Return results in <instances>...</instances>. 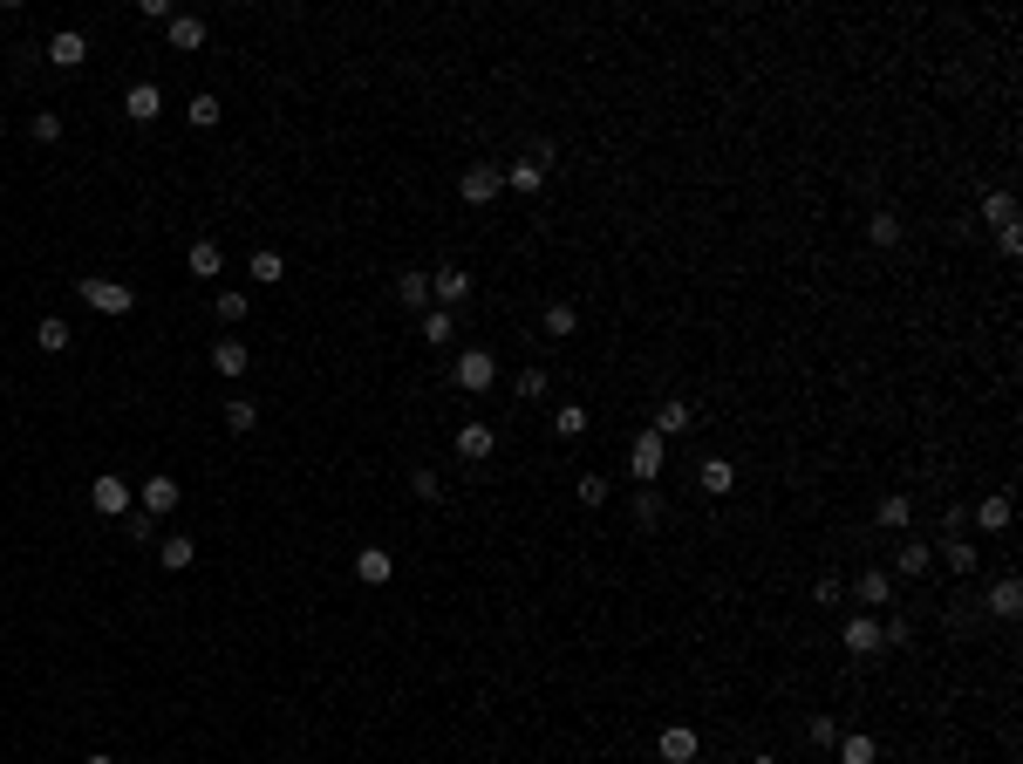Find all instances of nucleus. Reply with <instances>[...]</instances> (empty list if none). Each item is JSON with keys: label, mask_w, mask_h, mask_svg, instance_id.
Segmentation results:
<instances>
[{"label": "nucleus", "mask_w": 1023, "mask_h": 764, "mask_svg": "<svg viewBox=\"0 0 1023 764\" xmlns=\"http://www.w3.org/2000/svg\"><path fill=\"white\" fill-rule=\"evenodd\" d=\"M996 246H1003V253L1017 260V253H1023V226H1003V232H996Z\"/></svg>", "instance_id": "nucleus-47"}, {"label": "nucleus", "mask_w": 1023, "mask_h": 764, "mask_svg": "<svg viewBox=\"0 0 1023 764\" xmlns=\"http://www.w3.org/2000/svg\"><path fill=\"white\" fill-rule=\"evenodd\" d=\"M867 239H873V246H901V219H894V212H873Z\"/></svg>", "instance_id": "nucleus-36"}, {"label": "nucleus", "mask_w": 1023, "mask_h": 764, "mask_svg": "<svg viewBox=\"0 0 1023 764\" xmlns=\"http://www.w3.org/2000/svg\"><path fill=\"white\" fill-rule=\"evenodd\" d=\"M553 437H567V444H580V437H587V410H580V403H567V410L553 417Z\"/></svg>", "instance_id": "nucleus-34"}, {"label": "nucleus", "mask_w": 1023, "mask_h": 764, "mask_svg": "<svg viewBox=\"0 0 1023 764\" xmlns=\"http://www.w3.org/2000/svg\"><path fill=\"white\" fill-rule=\"evenodd\" d=\"M492 451H498V437H492V423H478V417H471V423H464V430H457V458H471V464H485V458H492Z\"/></svg>", "instance_id": "nucleus-13"}, {"label": "nucleus", "mask_w": 1023, "mask_h": 764, "mask_svg": "<svg viewBox=\"0 0 1023 764\" xmlns=\"http://www.w3.org/2000/svg\"><path fill=\"white\" fill-rule=\"evenodd\" d=\"M505 185L526 191V198H539V191H546V164H539V157H519V164L505 171Z\"/></svg>", "instance_id": "nucleus-22"}, {"label": "nucleus", "mask_w": 1023, "mask_h": 764, "mask_svg": "<svg viewBox=\"0 0 1023 764\" xmlns=\"http://www.w3.org/2000/svg\"><path fill=\"white\" fill-rule=\"evenodd\" d=\"M928 560H935V546H928V539H908V546L894 553V573H908V580H914V573H928Z\"/></svg>", "instance_id": "nucleus-27"}, {"label": "nucleus", "mask_w": 1023, "mask_h": 764, "mask_svg": "<svg viewBox=\"0 0 1023 764\" xmlns=\"http://www.w3.org/2000/svg\"><path fill=\"white\" fill-rule=\"evenodd\" d=\"M0 137H7V123H0Z\"/></svg>", "instance_id": "nucleus-50"}, {"label": "nucleus", "mask_w": 1023, "mask_h": 764, "mask_svg": "<svg viewBox=\"0 0 1023 764\" xmlns=\"http://www.w3.org/2000/svg\"><path fill=\"white\" fill-rule=\"evenodd\" d=\"M157 560H164V573H185L191 560H198V539H185V533H171L164 546H157Z\"/></svg>", "instance_id": "nucleus-23"}, {"label": "nucleus", "mask_w": 1023, "mask_h": 764, "mask_svg": "<svg viewBox=\"0 0 1023 764\" xmlns=\"http://www.w3.org/2000/svg\"><path fill=\"white\" fill-rule=\"evenodd\" d=\"M123 533L137 539V546H151V539H157V519H151V512H130V519H123Z\"/></svg>", "instance_id": "nucleus-43"}, {"label": "nucleus", "mask_w": 1023, "mask_h": 764, "mask_svg": "<svg viewBox=\"0 0 1023 764\" xmlns=\"http://www.w3.org/2000/svg\"><path fill=\"white\" fill-rule=\"evenodd\" d=\"M696 478H703V492H710V498H723V492H730V485H737V471H730V464H723V458H710V464H703V471H696Z\"/></svg>", "instance_id": "nucleus-33"}, {"label": "nucleus", "mask_w": 1023, "mask_h": 764, "mask_svg": "<svg viewBox=\"0 0 1023 764\" xmlns=\"http://www.w3.org/2000/svg\"><path fill=\"white\" fill-rule=\"evenodd\" d=\"M839 642H846V655H880L887 642H880V621L873 614H853L846 628H839Z\"/></svg>", "instance_id": "nucleus-10"}, {"label": "nucleus", "mask_w": 1023, "mask_h": 764, "mask_svg": "<svg viewBox=\"0 0 1023 764\" xmlns=\"http://www.w3.org/2000/svg\"><path fill=\"white\" fill-rule=\"evenodd\" d=\"M498 191H505V171H498V164H471V171L457 178V198H464V205H492Z\"/></svg>", "instance_id": "nucleus-6"}, {"label": "nucleus", "mask_w": 1023, "mask_h": 764, "mask_svg": "<svg viewBox=\"0 0 1023 764\" xmlns=\"http://www.w3.org/2000/svg\"><path fill=\"white\" fill-rule=\"evenodd\" d=\"M212 314H219V321H246V294H239V287H219Z\"/></svg>", "instance_id": "nucleus-41"}, {"label": "nucleus", "mask_w": 1023, "mask_h": 764, "mask_svg": "<svg viewBox=\"0 0 1023 764\" xmlns=\"http://www.w3.org/2000/svg\"><path fill=\"white\" fill-rule=\"evenodd\" d=\"M512 396H519V403H539V396H546V369H519V376H512Z\"/></svg>", "instance_id": "nucleus-37"}, {"label": "nucleus", "mask_w": 1023, "mask_h": 764, "mask_svg": "<svg viewBox=\"0 0 1023 764\" xmlns=\"http://www.w3.org/2000/svg\"><path fill=\"white\" fill-rule=\"evenodd\" d=\"M635 519H642V526H655V519H662V492H655V485H642V492H635Z\"/></svg>", "instance_id": "nucleus-42"}, {"label": "nucleus", "mask_w": 1023, "mask_h": 764, "mask_svg": "<svg viewBox=\"0 0 1023 764\" xmlns=\"http://www.w3.org/2000/svg\"><path fill=\"white\" fill-rule=\"evenodd\" d=\"M662 464H669V444H662L655 430H642V437L628 444V471H635V485H655V478H662Z\"/></svg>", "instance_id": "nucleus-5"}, {"label": "nucleus", "mask_w": 1023, "mask_h": 764, "mask_svg": "<svg viewBox=\"0 0 1023 764\" xmlns=\"http://www.w3.org/2000/svg\"><path fill=\"white\" fill-rule=\"evenodd\" d=\"M942 560H948V573H976V546L969 539H942Z\"/></svg>", "instance_id": "nucleus-35"}, {"label": "nucleus", "mask_w": 1023, "mask_h": 764, "mask_svg": "<svg viewBox=\"0 0 1023 764\" xmlns=\"http://www.w3.org/2000/svg\"><path fill=\"white\" fill-rule=\"evenodd\" d=\"M751 764H778V758H771V751H764V758H751Z\"/></svg>", "instance_id": "nucleus-49"}, {"label": "nucleus", "mask_w": 1023, "mask_h": 764, "mask_svg": "<svg viewBox=\"0 0 1023 764\" xmlns=\"http://www.w3.org/2000/svg\"><path fill=\"white\" fill-rule=\"evenodd\" d=\"M976 533H1010V519H1017V505H1010V492H983L976 498Z\"/></svg>", "instance_id": "nucleus-8"}, {"label": "nucleus", "mask_w": 1023, "mask_h": 764, "mask_svg": "<svg viewBox=\"0 0 1023 764\" xmlns=\"http://www.w3.org/2000/svg\"><path fill=\"white\" fill-rule=\"evenodd\" d=\"M164 41H171L178 55H198V48H205V21H198V14H171V21H164Z\"/></svg>", "instance_id": "nucleus-12"}, {"label": "nucleus", "mask_w": 1023, "mask_h": 764, "mask_svg": "<svg viewBox=\"0 0 1023 764\" xmlns=\"http://www.w3.org/2000/svg\"><path fill=\"white\" fill-rule=\"evenodd\" d=\"M246 362H253V355H246V342H232V335H219V342H212V369H219V376H246Z\"/></svg>", "instance_id": "nucleus-18"}, {"label": "nucleus", "mask_w": 1023, "mask_h": 764, "mask_svg": "<svg viewBox=\"0 0 1023 764\" xmlns=\"http://www.w3.org/2000/svg\"><path fill=\"white\" fill-rule=\"evenodd\" d=\"M908 519H914V498L908 492H887L880 505H873V526H887V533H901Z\"/></svg>", "instance_id": "nucleus-19"}, {"label": "nucleus", "mask_w": 1023, "mask_h": 764, "mask_svg": "<svg viewBox=\"0 0 1023 764\" xmlns=\"http://www.w3.org/2000/svg\"><path fill=\"white\" fill-rule=\"evenodd\" d=\"M417 335H423L430 348H451V342H457V314H451V307H423Z\"/></svg>", "instance_id": "nucleus-15"}, {"label": "nucleus", "mask_w": 1023, "mask_h": 764, "mask_svg": "<svg viewBox=\"0 0 1023 764\" xmlns=\"http://www.w3.org/2000/svg\"><path fill=\"white\" fill-rule=\"evenodd\" d=\"M451 382H457V389H464V396H485V389H492V382H498V362H492V348H464V355H457V362H451Z\"/></svg>", "instance_id": "nucleus-2"}, {"label": "nucleus", "mask_w": 1023, "mask_h": 764, "mask_svg": "<svg viewBox=\"0 0 1023 764\" xmlns=\"http://www.w3.org/2000/svg\"><path fill=\"white\" fill-rule=\"evenodd\" d=\"M539 328H546L553 342H567V335H580V314H573L567 301H553V307H546V321H539Z\"/></svg>", "instance_id": "nucleus-30"}, {"label": "nucleus", "mask_w": 1023, "mask_h": 764, "mask_svg": "<svg viewBox=\"0 0 1023 764\" xmlns=\"http://www.w3.org/2000/svg\"><path fill=\"white\" fill-rule=\"evenodd\" d=\"M89 505H96L103 519H130V512H137V485H130V478H116V471H103V478L89 485Z\"/></svg>", "instance_id": "nucleus-3"}, {"label": "nucleus", "mask_w": 1023, "mask_h": 764, "mask_svg": "<svg viewBox=\"0 0 1023 764\" xmlns=\"http://www.w3.org/2000/svg\"><path fill=\"white\" fill-rule=\"evenodd\" d=\"M35 348H41V355H62V348H69V321H62V314L35 321Z\"/></svg>", "instance_id": "nucleus-26"}, {"label": "nucleus", "mask_w": 1023, "mask_h": 764, "mask_svg": "<svg viewBox=\"0 0 1023 764\" xmlns=\"http://www.w3.org/2000/svg\"><path fill=\"white\" fill-rule=\"evenodd\" d=\"M28 130H35L41 144H62V116H55V110H41L35 123H28Z\"/></svg>", "instance_id": "nucleus-44"}, {"label": "nucleus", "mask_w": 1023, "mask_h": 764, "mask_svg": "<svg viewBox=\"0 0 1023 764\" xmlns=\"http://www.w3.org/2000/svg\"><path fill=\"white\" fill-rule=\"evenodd\" d=\"M355 580H362V587H389V580H396V553H389V546H362V553H355Z\"/></svg>", "instance_id": "nucleus-9"}, {"label": "nucleus", "mask_w": 1023, "mask_h": 764, "mask_svg": "<svg viewBox=\"0 0 1023 764\" xmlns=\"http://www.w3.org/2000/svg\"><path fill=\"white\" fill-rule=\"evenodd\" d=\"M396 301H403V307H430V273H423V267L396 273Z\"/></svg>", "instance_id": "nucleus-24"}, {"label": "nucleus", "mask_w": 1023, "mask_h": 764, "mask_svg": "<svg viewBox=\"0 0 1023 764\" xmlns=\"http://www.w3.org/2000/svg\"><path fill=\"white\" fill-rule=\"evenodd\" d=\"M696 751H703V737H696V730H689V724H669V730H655V758H662V764H689V758H696Z\"/></svg>", "instance_id": "nucleus-7"}, {"label": "nucleus", "mask_w": 1023, "mask_h": 764, "mask_svg": "<svg viewBox=\"0 0 1023 764\" xmlns=\"http://www.w3.org/2000/svg\"><path fill=\"white\" fill-rule=\"evenodd\" d=\"M76 294H82L89 307H96V314H110V321H123V314L137 307V294H130L123 280H103V273H82V280H76Z\"/></svg>", "instance_id": "nucleus-1"}, {"label": "nucleus", "mask_w": 1023, "mask_h": 764, "mask_svg": "<svg viewBox=\"0 0 1023 764\" xmlns=\"http://www.w3.org/2000/svg\"><path fill=\"white\" fill-rule=\"evenodd\" d=\"M253 423H260V403H253V396H232V403H226V430H232V437H246Z\"/></svg>", "instance_id": "nucleus-31"}, {"label": "nucleus", "mask_w": 1023, "mask_h": 764, "mask_svg": "<svg viewBox=\"0 0 1023 764\" xmlns=\"http://www.w3.org/2000/svg\"><path fill=\"white\" fill-rule=\"evenodd\" d=\"M185 267L198 273V280H219V273H226V246H219V239H191Z\"/></svg>", "instance_id": "nucleus-14"}, {"label": "nucleus", "mask_w": 1023, "mask_h": 764, "mask_svg": "<svg viewBox=\"0 0 1023 764\" xmlns=\"http://www.w3.org/2000/svg\"><path fill=\"white\" fill-rule=\"evenodd\" d=\"M430 294H437V307H457L464 294H471V273H464V267H437V273H430Z\"/></svg>", "instance_id": "nucleus-16"}, {"label": "nucleus", "mask_w": 1023, "mask_h": 764, "mask_svg": "<svg viewBox=\"0 0 1023 764\" xmlns=\"http://www.w3.org/2000/svg\"><path fill=\"white\" fill-rule=\"evenodd\" d=\"M191 123H198V130H212V123H219V96H212V89H198V96H191Z\"/></svg>", "instance_id": "nucleus-38"}, {"label": "nucleus", "mask_w": 1023, "mask_h": 764, "mask_svg": "<svg viewBox=\"0 0 1023 764\" xmlns=\"http://www.w3.org/2000/svg\"><path fill=\"white\" fill-rule=\"evenodd\" d=\"M983 219H989L996 232L1017 226V198H1010V191H983Z\"/></svg>", "instance_id": "nucleus-29"}, {"label": "nucleus", "mask_w": 1023, "mask_h": 764, "mask_svg": "<svg viewBox=\"0 0 1023 764\" xmlns=\"http://www.w3.org/2000/svg\"><path fill=\"white\" fill-rule=\"evenodd\" d=\"M178 498H185V485H178L171 471H157V478H144V485H137V512H151V519H171V512H178Z\"/></svg>", "instance_id": "nucleus-4"}, {"label": "nucleus", "mask_w": 1023, "mask_h": 764, "mask_svg": "<svg viewBox=\"0 0 1023 764\" xmlns=\"http://www.w3.org/2000/svg\"><path fill=\"white\" fill-rule=\"evenodd\" d=\"M573 498H580L587 512H594V505H607V478H601V471H587V478L573 485Z\"/></svg>", "instance_id": "nucleus-39"}, {"label": "nucleus", "mask_w": 1023, "mask_h": 764, "mask_svg": "<svg viewBox=\"0 0 1023 764\" xmlns=\"http://www.w3.org/2000/svg\"><path fill=\"white\" fill-rule=\"evenodd\" d=\"M123 116H130V123H157V116H164V89H157V82H130Z\"/></svg>", "instance_id": "nucleus-11"}, {"label": "nucleus", "mask_w": 1023, "mask_h": 764, "mask_svg": "<svg viewBox=\"0 0 1023 764\" xmlns=\"http://www.w3.org/2000/svg\"><path fill=\"white\" fill-rule=\"evenodd\" d=\"M82 764H116V758H110V751H96V758H82Z\"/></svg>", "instance_id": "nucleus-48"}, {"label": "nucleus", "mask_w": 1023, "mask_h": 764, "mask_svg": "<svg viewBox=\"0 0 1023 764\" xmlns=\"http://www.w3.org/2000/svg\"><path fill=\"white\" fill-rule=\"evenodd\" d=\"M853 594H860L867 608H887V601H894V580H887V573H880V567H867V573H860V587H853Z\"/></svg>", "instance_id": "nucleus-25"}, {"label": "nucleus", "mask_w": 1023, "mask_h": 764, "mask_svg": "<svg viewBox=\"0 0 1023 764\" xmlns=\"http://www.w3.org/2000/svg\"><path fill=\"white\" fill-rule=\"evenodd\" d=\"M989 614H996V621H1017V614H1023V587L1010 580V573L989 587Z\"/></svg>", "instance_id": "nucleus-20"}, {"label": "nucleus", "mask_w": 1023, "mask_h": 764, "mask_svg": "<svg viewBox=\"0 0 1023 764\" xmlns=\"http://www.w3.org/2000/svg\"><path fill=\"white\" fill-rule=\"evenodd\" d=\"M682 430H689V403H662V410H655V437L669 444V437H682Z\"/></svg>", "instance_id": "nucleus-32"}, {"label": "nucleus", "mask_w": 1023, "mask_h": 764, "mask_svg": "<svg viewBox=\"0 0 1023 764\" xmlns=\"http://www.w3.org/2000/svg\"><path fill=\"white\" fill-rule=\"evenodd\" d=\"M839 594H846V587H839V580H833V573H826V580H819V587H812V601H819V608H833V601H839Z\"/></svg>", "instance_id": "nucleus-46"}, {"label": "nucleus", "mask_w": 1023, "mask_h": 764, "mask_svg": "<svg viewBox=\"0 0 1023 764\" xmlns=\"http://www.w3.org/2000/svg\"><path fill=\"white\" fill-rule=\"evenodd\" d=\"M246 273H253V280H260V287H280V273H287V260H280V253H273V246H260V253H253V260H246Z\"/></svg>", "instance_id": "nucleus-28"}, {"label": "nucleus", "mask_w": 1023, "mask_h": 764, "mask_svg": "<svg viewBox=\"0 0 1023 764\" xmlns=\"http://www.w3.org/2000/svg\"><path fill=\"white\" fill-rule=\"evenodd\" d=\"M805 737H812L819 751H833V744H839V717H826V710H819V717L805 724Z\"/></svg>", "instance_id": "nucleus-40"}, {"label": "nucleus", "mask_w": 1023, "mask_h": 764, "mask_svg": "<svg viewBox=\"0 0 1023 764\" xmlns=\"http://www.w3.org/2000/svg\"><path fill=\"white\" fill-rule=\"evenodd\" d=\"M833 751H839V764H873V758H880V744H873L867 730H839Z\"/></svg>", "instance_id": "nucleus-21"}, {"label": "nucleus", "mask_w": 1023, "mask_h": 764, "mask_svg": "<svg viewBox=\"0 0 1023 764\" xmlns=\"http://www.w3.org/2000/svg\"><path fill=\"white\" fill-rule=\"evenodd\" d=\"M410 492H417L423 505H437V498H444V485H437V471H417V478H410Z\"/></svg>", "instance_id": "nucleus-45"}, {"label": "nucleus", "mask_w": 1023, "mask_h": 764, "mask_svg": "<svg viewBox=\"0 0 1023 764\" xmlns=\"http://www.w3.org/2000/svg\"><path fill=\"white\" fill-rule=\"evenodd\" d=\"M48 62H55V69H82V62H89V41H82L76 28H62V35L48 41Z\"/></svg>", "instance_id": "nucleus-17"}]
</instances>
